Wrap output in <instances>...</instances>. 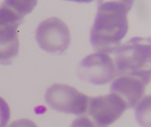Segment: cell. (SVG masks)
Returning <instances> with one entry per match:
<instances>
[{
  "label": "cell",
  "mask_w": 151,
  "mask_h": 127,
  "mask_svg": "<svg viewBox=\"0 0 151 127\" xmlns=\"http://www.w3.org/2000/svg\"><path fill=\"white\" fill-rule=\"evenodd\" d=\"M133 1H99L91 31V43L98 53H115L129 30L128 14Z\"/></svg>",
  "instance_id": "obj_1"
},
{
  "label": "cell",
  "mask_w": 151,
  "mask_h": 127,
  "mask_svg": "<svg viewBox=\"0 0 151 127\" xmlns=\"http://www.w3.org/2000/svg\"><path fill=\"white\" fill-rule=\"evenodd\" d=\"M37 1H5L0 6V64L9 65L19 53L18 31L26 15L37 5Z\"/></svg>",
  "instance_id": "obj_2"
},
{
  "label": "cell",
  "mask_w": 151,
  "mask_h": 127,
  "mask_svg": "<svg viewBox=\"0 0 151 127\" xmlns=\"http://www.w3.org/2000/svg\"><path fill=\"white\" fill-rule=\"evenodd\" d=\"M116 77L151 72V46L149 38L134 37L115 51Z\"/></svg>",
  "instance_id": "obj_3"
},
{
  "label": "cell",
  "mask_w": 151,
  "mask_h": 127,
  "mask_svg": "<svg viewBox=\"0 0 151 127\" xmlns=\"http://www.w3.org/2000/svg\"><path fill=\"white\" fill-rule=\"evenodd\" d=\"M89 97L74 87L64 84H52L45 93V101L51 108L74 115L86 113Z\"/></svg>",
  "instance_id": "obj_4"
},
{
  "label": "cell",
  "mask_w": 151,
  "mask_h": 127,
  "mask_svg": "<svg viewBox=\"0 0 151 127\" xmlns=\"http://www.w3.org/2000/svg\"><path fill=\"white\" fill-rule=\"evenodd\" d=\"M127 108L124 101L115 93L89 97L87 118L95 127H108L116 121Z\"/></svg>",
  "instance_id": "obj_5"
},
{
  "label": "cell",
  "mask_w": 151,
  "mask_h": 127,
  "mask_svg": "<svg viewBox=\"0 0 151 127\" xmlns=\"http://www.w3.org/2000/svg\"><path fill=\"white\" fill-rule=\"evenodd\" d=\"M36 40L45 51L61 54L70 45V33L65 23L59 18L52 17L41 22L37 27Z\"/></svg>",
  "instance_id": "obj_6"
},
{
  "label": "cell",
  "mask_w": 151,
  "mask_h": 127,
  "mask_svg": "<svg viewBox=\"0 0 151 127\" xmlns=\"http://www.w3.org/2000/svg\"><path fill=\"white\" fill-rule=\"evenodd\" d=\"M78 75L83 81L95 84H105L116 77L113 60L102 53L85 57L78 65Z\"/></svg>",
  "instance_id": "obj_7"
},
{
  "label": "cell",
  "mask_w": 151,
  "mask_h": 127,
  "mask_svg": "<svg viewBox=\"0 0 151 127\" xmlns=\"http://www.w3.org/2000/svg\"><path fill=\"white\" fill-rule=\"evenodd\" d=\"M150 77L151 72L119 76L111 83V93L120 96L128 108H133L138 105L145 95V88L150 81Z\"/></svg>",
  "instance_id": "obj_8"
},
{
  "label": "cell",
  "mask_w": 151,
  "mask_h": 127,
  "mask_svg": "<svg viewBox=\"0 0 151 127\" xmlns=\"http://www.w3.org/2000/svg\"><path fill=\"white\" fill-rule=\"evenodd\" d=\"M11 118V109L5 100L0 96V127H6Z\"/></svg>",
  "instance_id": "obj_9"
},
{
  "label": "cell",
  "mask_w": 151,
  "mask_h": 127,
  "mask_svg": "<svg viewBox=\"0 0 151 127\" xmlns=\"http://www.w3.org/2000/svg\"><path fill=\"white\" fill-rule=\"evenodd\" d=\"M8 127H38L37 125L30 119L28 118H23L19 119L16 121H13L11 123Z\"/></svg>",
  "instance_id": "obj_10"
},
{
  "label": "cell",
  "mask_w": 151,
  "mask_h": 127,
  "mask_svg": "<svg viewBox=\"0 0 151 127\" xmlns=\"http://www.w3.org/2000/svg\"><path fill=\"white\" fill-rule=\"evenodd\" d=\"M70 127H95L92 121L87 117H81L75 119Z\"/></svg>",
  "instance_id": "obj_11"
}]
</instances>
